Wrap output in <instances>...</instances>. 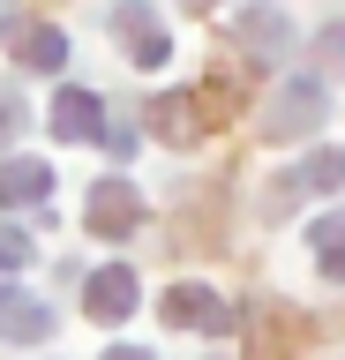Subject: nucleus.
Masks as SVG:
<instances>
[{
  "label": "nucleus",
  "instance_id": "9b49d317",
  "mask_svg": "<svg viewBox=\"0 0 345 360\" xmlns=\"http://www.w3.org/2000/svg\"><path fill=\"white\" fill-rule=\"evenodd\" d=\"M8 135H15V105H0V143H8Z\"/></svg>",
  "mask_w": 345,
  "mask_h": 360
},
{
  "label": "nucleus",
  "instance_id": "423d86ee",
  "mask_svg": "<svg viewBox=\"0 0 345 360\" xmlns=\"http://www.w3.org/2000/svg\"><path fill=\"white\" fill-rule=\"evenodd\" d=\"M46 188H53V173H46V165L15 158V165H8V180H0V202H46Z\"/></svg>",
  "mask_w": 345,
  "mask_h": 360
},
{
  "label": "nucleus",
  "instance_id": "1a4fd4ad",
  "mask_svg": "<svg viewBox=\"0 0 345 360\" xmlns=\"http://www.w3.org/2000/svg\"><path fill=\"white\" fill-rule=\"evenodd\" d=\"M30 68H60V30H38L30 38Z\"/></svg>",
  "mask_w": 345,
  "mask_h": 360
},
{
  "label": "nucleus",
  "instance_id": "9d476101",
  "mask_svg": "<svg viewBox=\"0 0 345 360\" xmlns=\"http://www.w3.org/2000/svg\"><path fill=\"white\" fill-rule=\"evenodd\" d=\"M15 263H30V240L23 233H0V270H15Z\"/></svg>",
  "mask_w": 345,
  "mask_h": 360
},
{
  "label": "nucleus",
  "instance_id": "20e7f679",
  "mask_svg": "<svg viewBox=\"0 0 345 360\" xmlns=\"http://www.w3.org/2000/svg\"><path fill=\"white\" fill-rule=\"evenodd\" d=\"M53 330V315L30 300V292H15V285H0V338H15V345H38V338Z\"/></svg>",
  "mask_w": 345,
  "mask_h": 360
},
{
  "label": "nucleus",
  "instance_id": "0eeeda50",
  "mask_svg": "<svg viewBox=\"0 0 345 360\" xmlns=\"http://www.w3.org/2000/svg\"><path fill=\"white\" fill-rule=\"evenodd\" d=\"M53 120H60V135H98V98L91 90H60Z\"/></svg>",
  "mask_w": 345,
  "mask_h": 360
},
{
  "label": "nucleus",
  "instance_id": "f8f14e48",
  "mask_svg": "<svg viewBox=\"0 0 345 360\" xmlns=\"http://www.w3.org/2000/svg\"><path fill=\"white\" fill-rule=\"evenodd\" d=\"M105 360H150V353H136V345H113V353H105Z\"/></svg>",
  "mask_w": 345,
  "mask_h": 360
},
{
  "label": "nucleus",
  "instance_id": "f257e3e1",
  "mask_svg": "<svg viewBox=\"0 0 345 360\" xmlns=\"http://www.w3.org/2000/svg\"><path fill=\"white\" fill-rule=\"evenodd\" d=\"M136 218H143V195L128 188V180H98V188H91V225L105 233V240H128Z\"/></svg>",
  "mask_w": 345,
  "mask_h": 360
},
{
  "label": "nucleus",
  "instance_id": "6e6552de",
  "mask_svg": "<svg viewBox=\"0 0 345 360\" xmlns=\"http://www.w3.org/2000/svg\"><path fill=\"white\" fill-rule=\"evenodd\" d=\"M315 263L330 270V278H345V210L315 225Z\"/></svg>",
  "mask_w": 345,
  "mask_h": 360
},
{
  "label": "nucleus",
  "instance_id": "39448f33",
  "mask_svg": "<svg viewBox=\"0 0 345 360\" xmlns=\"http://www.w3.org/2000/svg\"><path fill=\"white\" fill-rule=\"evenodd\" d=\"M315 120H323V90H308V83H293L271 105V135H308Z\"/></svg>",
  "mask_w": 345,
  "mask_h": 360
},
{
  "label": "nucleus",
  "instance_id": "7ed1b4c3",
  "mask_svg": "<svg viewBox=\"0 0 345 360\" xmlns=\"http://www.w3.org/2000/svg\"><path fill=\"white\" fill-rule=\"evenodd\" d=\"M83 308L98 315V323H120V315H136V270H120V263H105L91 278V300Z\"/></svg>",
  "mask_w": 345,
  "mask_h": 360
},
{
  "label": "nucleus",
  "instance_id": "f03ea898",
  "mask_svg": "<svg viewBox=\"0 0 345 360\" xmlns=\"http://www.w3.org/2000/svg\"><path fill=\"white\" fill-rule=\"evenodd\" d=\"M158 308H165V323H188V330H226L233 323V308L218 300V292H203V285H173Z\"/></svg>",
  "mask_w": 345,
  "mask_h": 360
}]
</instances>
